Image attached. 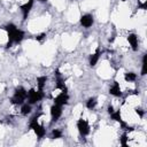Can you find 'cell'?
<instances>
[{"label":"cell","instance_id":"3","mask_svg":"<svg viewBox=\"0 0 147 147\" xmlns=\"http://www.w3.org/2000/svg\"><path fill=\"white\" fill-rule=\"evenodd\" d=\"M40 115H37V116L31 118V121H30V129L33 130V132L36 133V136L38 138H42L45 136V133H46V130H45V127L41 124H39V122H38V117Z\"/></svg>","mask_w":147,"mask_h":147},{"label":"cell","instance_id":"20","mask_svg":"<svg viewBox=\"0 0 147 147\" xmlns=\"http://www.w3.org/2000/svg\"><path fill=\"white\" fill-rule=\"evenodd\" d=\"M61 137H62V132H61L60 130L55 129V130L52 131V139H59V138H61Z\"/></svg>","mask_w":147,"mask_h":147},{"label":"cell","instance_id":"8","mask_svg":"<svg viewBox=\"0 0 147 147\" xmlns=\"http://www.w3.org/2000/svg\"><path fill=\"white\" fill-rule=\"evenodd\" d=\"M68 100H69L68 92H61L57 96L54 98V103L60 105V106H63V105H67L68 103Z\"/></svg>","mask_w":147,"mask_h":147},{"label":"cell","instance_id":"11","mask_svg":"<svg viewBox=\"0 0 147 147\" xmlns=\"http://www.w3.org/2000/svg\"><path fill=\"white\" fill-rule=\"evenodd\" d=\"M109 92H110V94L114 95V96H121V95H122V91H121V87H119L118 82H114L113 86L109 88Z\"/></svg>","mask_w":147,"mask_h":147},{"label":"cell","instance_id":"7","mask_svg":"<svg viewBox=\"0 0 147 147\" xmlns=\"http://www.w3.org/2000/svg\"><path fill=\"white\" fill-rule=\"evenodd\" d=\"M79 22H80V24H82L84 28H90V26L93 25L94 18H93V16H92L91 14H85V15L80 16Z\"/></svg>","mask_w":147,"mask_h":147},{"label":"cell","instance_id":"23","mask_svg":"<svg viewBox=\"0 0 147 147\" xmlns=\"http://www.w3.org/2000/svg\"><path fill=\"white\" fill-rule=\"evenodd\" d=\"M44 38H45V33H41V34H39V36H37V37H36V39H37V40H42Z\"/></svg>","mask_w":147,"mask_h":147},{"label":"cell","instance_id":"14","mask_svg":"<svg viewBox=\"0 0 147 147\" xmlns=\"http://www.w3.org/2000/svg\"><path fill=\"white\" fill-rule=\"evenodd\" d=\"M46 80H47L46 76H40V77L37 78V86H38V90L39 91H42L44 90V86L46 84Z\"/></svg>","mask_w":147,"mask_h":147},{"label":"cell","instance_id":"16","mask_svg":"<svg viewBox=\"0 0 147 147\" xmlns=\"http://www.w3.org/2000/svg\"><path fill=\"white\" fill-rule=\"evenodd\" d=\"M31 113V105L30 103H22L21 108V114L22 115H28Z\"/></svg>","mask_w":147,"mask_h":147},{"label":"cell","instance_id":"17","mask_svg":"<svg viewBox=\"0 0 147 147\" xmlns=\"http://www.w3.org/2000/svg\"><path fill=\"white\" fill-rule=\"evenodd\" d=\"M96 103H98V101H96L95 98H90V99L86 101V108H88V109H94L95 106H96Z\"/></svg>","mask_w":147,"mask_h":147},{"label":"cell","instance_id":"2","mask_svg":"<svg viewBox=\"0 0 147 147\" xmlns=\"http://www.w3.org/2000/svg\"><path fill=\"white\" fill-rule=\"evenodd\" d=\"M26 95H28V91L23 86H18L15 88L14 95L10 98V102L13 105H22L26 100Z\"/></svg>","mask_w":147,"mask_h":147},{"label":"cell","instance_id":"9","mask_svg":"<svg viewBox=\"0 0 147 147\" xmlns=\"http://www.w3.org/2000/svg\"><path fill=\"white\" fill-rule=\"evenodd\" d=\"M33 1L34 0H29L28 2L21 5V11H22V15H23V20H26L28 18V15H29L32 6H33Z\"/></svg>","mask_w":147,"mask_h":147},{"label":"cell","instance_id":"5","mask_svg":"<svg viewBox=\"0 0 147 147\" xmlns=\"http://www.w3.org/2000/svg\"><path fill=\"white\" fill-rule=\"evenodd\" d=\"M77 129H78V132L80 136H87L90 133V125H88L87 121H85L83 118H79L77 121Z\"/></svg>","mask_w":147,"mask_h":147},{"label":"cell","instance_id":"19","mask_svg":"<svg viewBox=\"0 0 147 147\" xmlns=\"http://www.w3.org/2000/svg\"><path fill=\"white\" fill-rule=\"evenodd\" d=\"M147 72V55L144 54L142 56V67H141V75L145 76Z\"/></svg>","mask_w":147,"mask_h":147},{"label":"cell","instance_id":"26","mask_svg":"<svg viewBox=\"0 0 147 147\" xmlns=\"http://www.w3.org/2000/svg\"><path fill=\"white\" fill-rule=\"evenodd\" d=\"M37 1H39V2H46L47 0H37Z\"/></svg>","mask_w":147,"mask_h":147},{"label":"cell","instance_id":"15","mask_svg":"<svg viewBox=\"0 0 147 147\" xmlns=\"http://www.w3.org/2000/svg\"><path fill=\"white\" fill-rule=\"evenodd\" d=\"M137 79V75L134 72H125L124 74V80L125 82H134Z\"/></svg>","mask_w":147,"mask_h":147},{"label":"cell","instance_id":"13","mask_svg":"<svg viewBox=\"0 0 147 147\" xmlns=\"http://www.w3.org/2000/svg\"><path fill=\"white\" fill-rule=\"evenodd\" d=\"M99 59H100V49L98 48V49L95 51V53H93V54L90 56V65H91V67H94V65L96 64V62L99 61Z\"/></svg>","mask_w":147,"mask_h":147},{"label":"cell","instance_id":"1","mask_svg":"<svg viewBox=\"0 0 147 147\" xmlns=\"http://www.w3.org/2000/svg\"><path fill=\"white\" fill-rule=\"evenodd\" d=\"M5 30H6L7 36H8V41L6 44V48L11 47L13 44H20L23 40V38H24V32L22 30H20L13 23L7 24L5 26Z\"/></svg>","mask_w":147,"mask_h":147},{"label":"cell","instance_id":"21","mask_svg":"<svg viewBox=\"0 0 147 147\" xmlns=\"http://www.w3.org/2000/svg\"><path fill=\"white\" fill-rule=\"evenodd\" d=\"M127 139H129V138H127L126 133H124V134L122 136V138H121V145H122V146H127V142H126Z\"/></svg>","mask_w":147,"mask_h":147},{"label":"cell","instance_id":"6","mask_svg":"<svg viewBox=\"0 0 147 147\" xmlns=\"http://www.w3.org/2000/svg\"><path fill=\"white\" fill-rule=\"evenodd\" d=\"M61 115H62V106L54 103L51 107V117H52V121L53 122H56L61 117Z\"/></svg>","mask_w":147,"mask_h":147},{"label":"cell","instance_id":"10","mask_svg":"<svg viewBox=\"0 0 147 147\" xmlns=\"http://www.w3.org/2000/svg\"><path fill=\"white\" fill-rule=\"evenodd\" d=\"M126 39H127V41H129L131 48H132L133 51H137V49H138V36H137L136 33H130Z\"/></svg>","mask_w":147,"mask_h":147},{"label":"cell","instance_id":"24","mask_svg":"<svg viewBox=\"0 0 147 147\" xmlns=\"http://www.w3.org/2000/svg\"><path fill=\"white\" fill-rule=\"evenodd\" d=\"M107 111H108V114L110 115V114L114 111V107H113L111 105H109V106H108V110H107Z\"/></svg>","mask_w":147,"mask_h":147},{"label":"cell","instance_id":"18","mask_svg":"<svg viewBox=\"0 0 147 147\" xmlns=\"http://www.w3.org/2000/svg\"><path fill=\"white\" fill-rule=\"evenodd\" d=\"M55 87H56V88H59V90H61L62 92H68V88H67L65 84H64L60 78L56 80V85H55Z\"/></svg>","mask_w":147,"mask_h":147},{"label":"cell","instance_id":"4","mask_svg":"<svg viewBox=\"0 0 147 147\" xmlns=\"http://www.w3.org/2000/svg\"><path fill=\"white\" fill-rule=\"evenodd\" d=\"M44 96V93L42 91H39V90H34V88H31L28 91V95H26V99L29 101L30 105H33V103H37L38 101H40Z\"/></svg>","mask_w":147,"mask_h":147},{"label":"cell","instance_id":"25","mask_svg":"<svg viewBox=\"0 0 147 147\" xmlns=\"http://www.w3.org/2000/svg\"><path fill=\"white\" fill-rule=\"evenodd\" d=\"M136 113H137L140 117H142V116H144V111H142L141 109H136Z\"/></svg>","mask_w":147,"mask_h":147},{"label":"cell","instance_id":"12","mask_svg":"<svg viewBox=\"0 0 147 147\" xmlns=\"http://www.w3.org/2000/svg\"><path fill=\"white\" fill-rule=\"evenodd\" d=\"M110 117L114 119V121H116V122H119L121 123V125L123 126V127H126V124L123 122V119H122V116H121V111L119 110H114L111 114H110Z\"/></svg>","mask_w":147,"mask_h":147},{"label":"cell","instance_id":"22","mask_svg":"<svg viewBox=\"0 0 147 147\" xmlns=\"http://www.w3.org/2000/svg\"><path fill=\"white\" fill-rule=\"evenodd\" d=\"M139 8H141V9H144V10H146V9H147V2L145 1V2L140 3V5H139Z\"/></svg>","mask_w":147,"mask_h":147}]
</instances>
